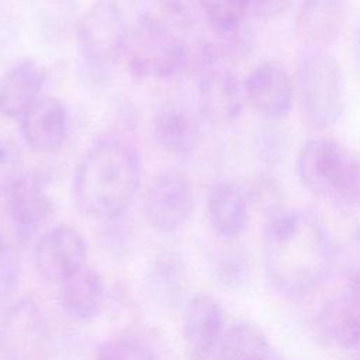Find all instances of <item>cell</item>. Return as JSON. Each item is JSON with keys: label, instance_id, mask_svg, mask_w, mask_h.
<instances>
[{"label": "cell", "instance_id": "f546056e", "mask_svg": "<svg viewBox=\"0 0 360 360\" xmlns=\"http://www.w3.org/2000/svg\"><path fill=\"white\" fill-rule=\"evenodd\" d=\"M22 174V156L18 146L11 139L0 136V187L11 184Z\"/></svg>", "mask_w": 360, "mask_h": 360}, {"label": "cell", "instance_id": "5b68a950", "mask_svg": "<svg viewBox=\"0 0 360 360\" xmlns=\"http://www.w3.org/2000/svg\"><path fill=\"white\" fill-rule=\"evenodd\" d=\"M129 32L115 0H97L77 24V46L93 69H108L127 49Z\"/></svg>", "mask_w": 360, "mask_h": 360}, {"label": "cell", "instance_id": "9a60e30c", "mask_svg": "<svg viewBox=\"0 0 360 360\" xmlns=\"http://www.w3.org/2000/svg\"><path fill=\"white\" fill-rule=\"evenodd\" d=\"M46 72L34 59H24L0 77V117L20 120L41 97Z\"/></svg>", "mask_w": 360, "mask_h": 360}, {"label": "cell", "instance_id": "3957f363", "mask_svg": "<svg viewBox=\"0 0 360 360\" xmlns=\"http://www.w3.org/2000/svg\"><path fill=\"white\" fill-rule=\"evenodd\" d=\"M297 94L302 120L315 129L333 127L346 108V82L333 55L305 48L297 62Z\"/></svg>", "mask_w": 360, "mask_h": 360}, {"label": "cell", "instance_id": "7c38bea8", "mask_svg": "<svg viewBox=\"0 0 360 360\" xmlns=\"http://www.w3.org/2000/svg\"><path fill=\"white\" fill-rule=\"evenodd\" d=\"M347 0H300L294 32L305 48L326 49L340 35L346 18Z\"/></svg>", "mask_w": 360, "mask_h": 360}, {"label": "cell", "instance_id": "7402d4cb", "mask_svg": "<svg viewBox=\"0 0 360 360\" xmlns=\"http://www.w3.org/2000/svg\"><path fill=\"white\" fill-rule=\"evenodd\" d=\"M252 0H207L204 14L218 35H229L242 28Z\"/></svg>", "mask_w": 360, "mask_h": 360}, {"label": "cell", "instance_id": "484cf974", "mask_svg": "<svg viewBox=\"0 0 360 360\" xmlns=\"http://www.w3.org/2000/svg\"><path fill=\"white\" fill-rule=\"evenodd\" d=\"M94 360H158L153 350L131 336H117L105 340Z\"/></svg>", "mask_w": 360, "mask_h": 360}, {"label": "cell", "instance_id": "ac0fdd59", "mask_svg": "<svg viewBox=\"0 0 360 360\" xmlns=\"http://www.w3.org/2000/svg\"><path fill=\"white\" fill-rule=\"evenodd\" d=\"M152 135L172 155L191 153L201 141V122L194 111L181 104H166L153 117Z\"/></svg>", "mask_w": 360, "mask_h": 360}, {"label": "cell", "instance_id": "9c48e42d", "mask_svg": "<svg viewBox=\"0 0 360 360\" xmlns=\"http://www.w3.org/2000/svg\"><path fill=\"white\" fill-rule=\"evenodd\" d=\"M245 98L269 121L283 120L294 103V84L287 69L277 62L255 66L242 83Z\"/></svg>", "mask_w": 360, "mask_h": 360}, {"label": "cell", "instance_id": "83f0119b", "mask_svg": "<svg viewBox=\"0 0 360 360\" xmlns=\"http://www.w3.org/2000/svg\"><path fill=\"white\" fill-rule=\"evenodd\" d=\"M290 150V135L285 129L270 124L263 128L257 139L259 158L267 166L278 165Z\"/></svg>", "mask_w": 360, "mask_h": 360}, {"label": "cell", "instance_id": "d6986e66", "mask_svg": "<svg viewBox=\"0 0 360 360\" xmlns=\"http://www.w3.org/2000/svg\"><path fill=\"white\" fill-rule=\"evenodd\" d=\"M207 215L218 236L226 240L238 238L249 221V200L245 190L229 181L215 183L207 194Z\"/></svg>", "mask_w": 360, "mask_h": 360}, {"label": "cell", "instance_id": "6da1fadb", "mask_svg": "<svg viewBox=\"0 0 360 360\" xmlns=\"http://www.w3.org/2000/svg\"><path fill=\"white\" fill-rule=\"evenodd\" d=\"M336 248L315 210H283L267 218L264 271L284 297H302L330 274Z\"/></svg>", "mask_w": 360, "mask_h": 360}, {"label": "cell", "instance_id": "4dcf8cb0", "mask_svg": "<svg viewBox=\"0 0 360 360\" xmlns=\"http://www.w3.org/2000/svg\"><path fill=\"white\" fill-rule=\"evenodd\" d=\"M159 3L170 15V22L186 25L193 20V8L198 7L204 11L207 0H159Z\"/></svg>", "mask_w": 360, "mask_h": 360}, {"label": "cell", "instance_id": "2e32d148", "mask_svg": "<svg viewBox=\"0 0 360 360\" xmlns=\"http://www.w3.org/2000/svg\"><path fill=\"white\" fill-rule=\"evenodd\" d=\"M103 276L86 264L59 284V300L65 312L79 322L96 319L105 304Z\"/></svg>", "mask_w": 360, "mask_h": 360}, {"label": "cell", "instance_id": "30bf717a", "mask_svg": "<svg viewBox=\"0 0 360 360\" xmlns=\"http://www.w3.org/2000/svg\"><path fill=\"white\" fill-rule=\"evenodd\" d=\"M349 149L328 138L307 139L297 156V174L312 195L329 200Z\"/></svg>", "mask_w": 360, "mask_h": 360}, {"label": "cell", "instance_id": "5bb4252c", "mask_svg": "<svg viewBox=\"0 0 360 360\" xmlns=\"http://www.w3.org/2000/svg\"><path fill=\"white\" fill-rule=\"evenodd\" d=\"M183 339L198 356L215 353L225 332V315L219 301L207 292H197L184 305Z\"/></svg>", "mask_w": 360, "mask_h": 360}, {"label": "cell", "instance_id": "1f68e13d", "mask_svg": "<svg viewBox=\"0 0 360 360\" xmlns=\"http://www.w3.org/2000/svg\"><path fill=\"white\" fill-rule=\"evenodd\" d=\"M291 1L292 0H252L249 13L262 20H273L283 15L290 8Z\"/></svg>", "mask_w": 360, "mask_h": 360}, {"label": "cell", "instance_id": "603a6c76", "mask_svg": "<svg viewBox=\"0 0 360 360\" xmlns=\"http://www.w3.org/2000/svg\"><path fill=\"white\" fill-rule=\"evenodd\" d=\"M328 201L349 212L360 208V156L354 152H347L339 180Z\"/></svg>", "mask_w": 360, "mask_h": 360}, {"label": "cell", "instance_id": "4316f807", "mask_svg": "<svg viewBox=\"0 0 360 360\" xmlns=\"http://www.w3.org/2000/svg\"><path fill=\"white\" fill-rule=\"evenodd\" d=\"M245 190V188H243ZM248 200L259 207L267 218L284 210V194L281 186L269 176H257L245 190Z\"/></svg>", "mask_w": 360, "mask_h": 360}, {"label": "cell", "instance_id": "44dd1931", "mask_svg": "<svg viewBox=\"0 0 360 360\" xmlns=\"http://www.w3.org/2000/svg\"><path fill=\"white\" fill-rule=\"evenodd\" d=\"M215 353L218 360H269L271 349L260 326L239 321L225 329Z\"/></svg>", "mask_w": 360, "mask_h": 360}, {"label": "cell", "instance_id": "f1b7e54d", "mask_svg": "<svg viewBox=\"0 0 360 360\" xmlns=\"http://www.w3.org/2000/svg\"><path fill=\"white\" fill-rule=\"evenodd\" d=\"M18 283V260L15 246L0 236V308L13 295Z\"/></svg>", "mask_w": 360, "mask_h": 360}, {"label": "cell", "instance_id": "836d02e7", "mask_svg": "<svg viewBox=\"0 0 360 360\" xmlns=\"http://www.w3.org/2000/svg\"><path fill=\"white\" fill-rule=\"evenodd\" d=\"M354 56H356V60L360 66V20H359V24L354 30Z\"/></svg>", "mask_w": 360, "mask_h": 360}, {"label": "cell", "instance_id": "ba28073f", "mask_svg": "<svg viewBox=\"0 0 360 360\" xmlns=\"http://www.w3.org/2000/svg\"><path fill=\"white\" fill-rule=\"evenodd\" d=\"M86 239L72 225H55L41 233L35 242V269L48 283L60 284L75 271L86 266Z\"/></svg>", "mask_w": 360, "mask_h": 360}, {"label": "cell", "instance_id": "7a4b0ae2", "mask_svg": "<svg viewBox=\"0 0 360 360\" xmlns=\"http://www.w3.org/2000/svg\"><path fill=\"white\" fill-rule=\"evenodd\" d=\"M141 183V158L128 141L108 136L80 159L72 183L79 211L97 219L125 215Z\"/></svg>", "mask_w": 360, "mask_h": 360}, {"label": "cell", "instance_id": "8992f818", "mask_svg": "<svg viewBox=\"0 0 360 360\" xmlns=\"http://www.w3.org/2000/svg\"><path fill=\"white\" fill-rule=\"evenodd\" d=\"M51 328L42 307L25 297L7 305L0 318V360H45Z\"/></svg>", "mask_w": 360, "mask_h": 360}, {"label": "cell", "instance_id": "52a82bcc", "mask_svg": "<svg viewBox=\"0 0 360 360\" xmlns=\"http://www.w3.org/2000/svg\"><path fill=\"white\" fill-rule=\"evenodd\" d=\"M194 211V190L181 172H165L149 186L143 198V215L150 228L160 233L181 229Z\"/></svg>", "mask_w": 360, "mask_h": 360}, {"label": "cell", "instance_id": "277c9868", "mask_svg": "<svg viewBox=\"0 0 360 360\" xmlns=\"http://www.w3.org/2000/svg\"><path fill=\"white\" fill-rule=\"evenodd\" d=\"M173 22L155 15L139 17L129 37L128 68L138 79H167L188 66L190 45Z\"/></svg>", "mask_w": 360, "mask_h": 360}, {"label": "cell", "instance_id": "ffe728a7", "mask_svg": "<svg viewBox=\"0 0 360 360\" xmlns=\"http://www.w3.org/2000/svg\"><path fill=\"white\" fill-rule=\"evenodd\" d=\"M148 285L152 297L165 308L181 305L187 291V266L181 252L174 246H165L150 260Z\"/></svg>", "mask_w": 360, "mask_h": 360}, {"label": "cell", "instance_id": "8fae6325", "mask_svg": "<svg viewBox=\"0 0 360 360\" xmlns=\"http://www.w3.org/2000/svg\"><path fill=\"white\" fill-rule=\"evenodd\" d=\"M200 115L212 125L233 122L243 110V86L226 68L211 66L198 73Z\"/></svg>", "mask_w": 360, "mask_h": 360}, {"label": "cell", "instance_id": "e0dca14e", "mask_svg": "<svg viewBox=\"0 0 360 360\" xmlns=\"http://www.w3.org/2000/svg\"><path fill=\"white\" fill-rule=\"evenodd\" d=\"M315 330L329 347L357 349L360 346V307L349 295L326 301L316 314Z\"/></svg>", "mask_w": 360, "mask_h": 360}, {"label": "cell", "instance_id": "cb8c5ba5", "mask_svg": "<svg viewBox=\"0 0 360 360\" xmlns=\"http://www.w3.org/2000/svg\"><path fill=\"white\" fill-rule=\"evenodd\" d=\"M214 273L224 287L235 291L242 290L250 280L249 260L240 249L228 248L217 256Z\"/></svg>", "mask_w": 360, "mask_h": 360}, {"label": "cell", "instance_id": "d4e9b609", "mask_svg": "<svg viewBox=\"0 0 360 360\" xmlns=\"http://www.w3.org/2000/svg\"><path fill=\"white\" fill-rule=\"evenodd\" d=\"M104 222L105 225L100 233V246L105 256L114 260L128 257L134 248V232L125 222L124 215Z\"/></svg>", "mask_w": 360, "mask_h": 360}, {"label": "cell", "instance_id": "4fadbf2b", "mask_svg": "<svg viewBox=\"0 0 360 360\" xmlns=\"http://www.w3.org/2000/svg\"><path fill=\"white\" fill-rule=\"evenodd\" d=\"M18 121L22 139L39 153H55L68 136L66 107L52 96H42Z\"/></svg>", "mask_w": 360, "mask_h": 360}, {"label": "cell", "instance_id": "d6a6232c", "mask_svg": "<svg viewBox=\"0 0 360 360\" xmlns=\"http://www.w3.org/2000/svg\"><path fill=\"white\" fill-rule=\"evenodd\" d=\"M349 297L360 307V266L352 273L349 283Z\"/></svg>", "mask_w": 360, "mask_h": 360}]
</instances>
